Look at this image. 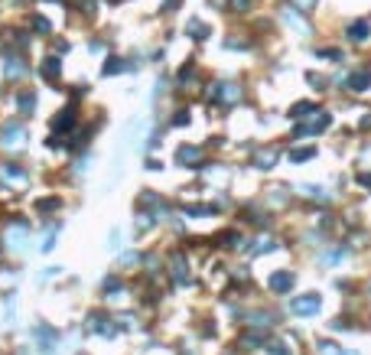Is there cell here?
<instances>
[{
    "label": "cell",
    "instance_id": "obj_8",
    "mask_svg": "<svg viewBox=\"0 0 371 355\" xmlns=\"http://www.w3.org/2000/svg\"><path fill=\"white\" fill-rule=\"evenodd\" d=\"M293 3H300V10H309L313 3H316V0H293Z\"/></svg>",
    "mask_w": 371,
    "mask_h": 355
},
{
    "label": "cell",
    "instance_id": "obj_7",
    "mask_svg": "<svg viewBox=\"0 0 371 355\" xmlns=\"http://www.w3.org/2000/svg\"><path fill=\"white\" fill-rule=\"evenodd\" d=\"M124 65H121V59H111V65H104V72H121Z\"/></svg>",
    "mask_w": 371,
    "mask_h": 355
},
{
    "label": "cell",
    "instance_id": "obj_1",
    "mask_svg": "<svg viewBox=\"0 0 371 355\" xmlns=\"http://www.w3.org/2000/svg\"><path fill=\"white\" fill-rule=\"evenodd\" d=\"M368 33H371V23H368V20H358V23H352V26H348V36H352L355 43L368 40Z\"/></svg>",
    "mask_w": 371,
    "mask_h": 355
},
{
    "label": "cell",
    "instance_id": "obj_3",
    "mask_svg": "<svg viewBox=\"0 0 371 355\" xmlns=\"http://www.w3.org/2000/svg\"><path fill=\"white\" fill-rule=\"evenodd\" d=\"M316 307H319L316 297H306V300H293V310H296V313H313Z\"/></svg>",
    "mask_w": 371,
    "mask_h": 355
},
{
    "label": "cell",
    "instance_id": "obj_2",
    "mask_svg": "<svg viewBox=\"0 0 371 355\" xmlns=\"http://www.w3.org/2000/svg\"><path fill=\"white\" fill-rule=\"evenodd\" d=\"M368 85H371V72H358V75L348 79V88H352V91H365Z\"/></svg>",
    "mask_w": 371,
    "mask_h": 355
},
{
    "label": "cell",
    "instance_id": "obj_6",
    "mask_svg": "<svg viewBox=\"0 0 371 355\" xmlns=\"http://www.w3.org/2000/svg\"><path fill=\"white\" fill-rule=\"evenodd\" d=\"M271 284H274V287H290V284H293V277H286V274H277V277H274V280H271Z\"/></svg>",
    "mask_w": 371,
    "mask_h": 355
},
{
    "label": "cell",
    "instance_id": "obj_5",
    "mask_svg": "<svg viewBox=\"0 0 371 355\" xmlns=\"http://www.w3.org/2000/svg\"><path fill=\"white\" fill-rule=\"evenodd\" d=\"M43 72H46V79H59V62H55V59H49Z\"/></svg>",
    "mask_w": 371,
    "mask_h": 355
},
{
    "label": "cell",
    "instance_id": "obj_4",
    "mask_svg": "<svg viewBox=\"0 0 371 355\" xmlns=\"http://www.w3.org/2000/svg\"><path fill=\"white\" fill-rule=\"evenodd\" d=\"M218 98H222V101H234V98H238V88H234V85H222Z\"/></svg>",
    "mask_w": 371,
    "mask_h": 355
}]
</instances>
